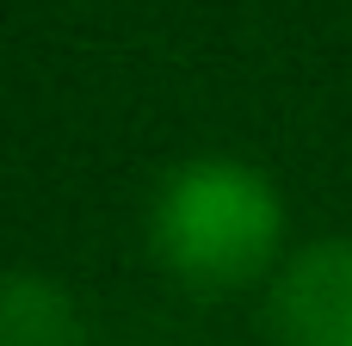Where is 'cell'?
Masks as SVG:
<instances>
[{
  "instance_id": "3957f363",
  "label": "cell",
  "mask_w": 352,
  "mask_h": 346,
  "mask_svg": "<svg viewBox=\"0 0 352 346\" xmlns=\"http://www.w3.org/2000/svg\"><path fill=\"white\" fill-rule=\"evenodd\" d=\"M0 346H80V322L62 291L37 279H0Z\"/></svg>"
},
{
  "instance_id": "6da1fadb",
  "label": "cell",
  "mask_w": 352,
  "mask_h": 346,
  "mask_svg": "<svg viewBox=\"0 0 352 346\" xmlns=\"http://www.w3.org/2000/svg\"><path fill=\"white\" fill-rule=\"evenodd\" d=\"M167 260L192 279H235L272 235V210L254 180L235 167H192L167 186L155 223Z\"/></svg>"
},
{
  "instance_id": "7a4b0ae2",
  "label": "cell",
  "mask_w": 352,
  "mask_h": 346,
  "mask_svg": "<svg viewBox=\"0 0 352 346\" xmlns=\"http://www.w3.org/2000/svg\"><path fill=\"white\" fill-rule=\"evenodd\" d=\"M291 346H352V260H309L285 291Z\"/></svg>"
}]
</instances>
